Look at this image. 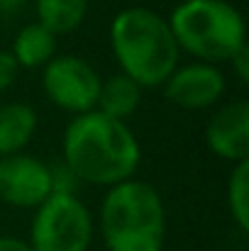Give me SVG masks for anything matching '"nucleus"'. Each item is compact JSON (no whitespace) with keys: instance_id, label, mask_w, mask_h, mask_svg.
Masks as SVG:
<instances>
[{"instance_id":"obj_3","label":"nucleus","mask_w":249,"mask_h":251,"mask_svg":"<svg viewBox=\"0 0 249 251\" xmlns=\"http://www.w3.org/2000/svg\"><path fill=\"white\" fill-rule=\"evenodd\" d=\"M98 229L108 251H162L166 207L159 190L137 178L108 188L98 210Z\"/></svg>"},{"instance_id":"obj_12","label":"nucleus","mask_w":249,"mask_h":251,"mask_svg":"<svg viewBox=\"0 0 249 251\" xmlns=\"http://www.w3.org/2000/svg\"><path fill=\"white\" fill-rule=\"evenodd\" d=\"M142 90L144 88H139L125 74H112L108 78H100L95 110H100L108 117L127 122L142 105Z\"/></svg>"},{"instance_id":"obj_1","label":"nucleus","mask_w":249,"mask_h":251,"mask_svg":"<svg viewBox=\"0 0 249 251\" xmlns=\"http://www.w3.org/2000/svg\"><path fill=\"white\" fill-rule=\"evenodd\" d=\"M61 159L79 183L112 188L135 178L142 164V147L127 122L88 110L66 125Z\"/></svg>"},{"instance_id":"obj_4","label":"nucleus","mask_w":249,"mask_h":251,"mask_svg":"<svg viewBox=\"0 0 249 251\" xmlns=\"http://www.w3.org/2000/svg\"><path fill=\"white\" fill-rule=\"evenodd\" d=\"M168 27L178 51L193 61L225 64L247 47V25L242 12L227 0H181Z\"/></svg>"},{"instance_id":"obj_6","label":"nucleus","mask_w":249,"mask_h":251,"mask_svg":"<svg viewBox=\"0 0 249 251\" xmlns=\"http://www.w3.org/2000/svg\"><path fill=\"white\" fill-rule=\"evenodd\" d=\"M42 90L52 105L76 117L88 110H95L100 74L83 56L56 54L42 69Z\"/></svg>"},{"instance_id":"obj_7","label":"nucleus","mask_w":249,"mask_h":251,"mask_svg":"<svg viewBox=\"0 0 249 251\" xmlns=\"http://www.w3.org/2000/svg\"><path fill=\"white\" fill-rule=\"evenodd\" d=\"M54 193L52 166L32 154L0 159V202L17 210H34Z\"/></svg>"},{"instance_id":"obj_14","label":"nucleus","mask_w":249,"mask_h":251,"mask_svg":"<svg viewBox=\"0 0 249 251\" xmlns=\"http://www.w3.org/2000/svg\"><path fill=\"white\" fill-rule=\"evenodd\" d=\"M227 210L242 234L249 232V161H240L230 171L227 180Z\"/></svg>"},{"instance_id":"obj_8","label":"nucleus","mask_w":249,"mask_h":251,"mask_svg":"<svg viewBox=\"0 0 249 251\" xmlns=\"http://www.w3.org/2000/svg\"><path fill=\"white\" fill-rule=\"evenodd\" d=\"M162 90L166 100L181 110H208L222 100L227 81L220 66L191 61L183 66L178 64L176 71L164 81Z\"/></svg>"},{"instance_id":"obj_18","label":"nucleus","mask_w":249,"mask_h":251,"mask_svg":"<svg viewBox=\"0 0 249 251\" xmlns=\"http://www.w3.org/2000/svg\"><path fill=\"white\" fill-rule=\"evenodd\" d=\"M27 2H29V0H0V12H2V15H15V12H20Z\"/></svg>"},{"instance_id":"obj_17","label":"nucleus","mask_w":249,"mask_h":251,"mask_svg":"<svg viewBox=\"0 0 249 251\" xmlns=\"http://www.w3.org/2000/svg\"><path fill=\"white\" fill-rule=\"evenodd\" d=\"M0 251H32V247H29L25 239L2 234V237H0Z\"/></svg>"},{"instance_id":"obj_2","label":"nucleus","mask_w":249,"mask_h":251,"mask_svg":"<svg viewBox=\"0 0 249 251\" xmlns=\"http://www.w3.org/2000/svg\"><path fill=\"white\" fill-rule=\"evenodd\" d=\"M110 51L120 74L139 88H162L181 59L168 20L142 5L125 7L112 17Z\"/></svg>"},{"instance_id":"obj_11","label":"nucleus","mask_w":249,"mask_h":251,"mask_svg":"<svg viewBox=\"0 0 249 251\" xmlns=\"http://www.w3.org/2000/svg\"><path fill=\"white\" fill-rule=\"evenodd\" d=\"M56 39L59 37L52 34L44 25L29 22L15 34L10 54L20 69H44L56 56Z\"/></svg>"},{"instance_id":"obj_5","label":"nucleus","mask_w":249,"mask_h":251,"mask_svg":"<svg viewBox=\"0 0 249 251\" xmlns=\"http://www.w3.org/2000/svg\"><path fill=\"white\" fill-rule=\"evenodd\" d=\"M93 215L76 193H52L29 225L32 251H88L93 244Z\"/></svg>"},{"instance_id":"obj_9","label":"nucleus","mask_w":249,"mask_h":251,"mask_svg":"<svg viewBox=\"0 0 249 251\" xmlns=\"http://www.w3.org/2000/svg\"><path fill=\"white\" fill-rule=\"evenodd\" d=\"M205 144L230 164L249 161V102L245 98L230 100L213 112L205 125Z\"/></svg>"},{"instance_id":"obj_16","label":"nucleus","mask_w":249,"mask_h":251,"mask_svg":"<svg viewBox=\"0 0 249 251\" xmlns=\"http://www.w3.org/2000/svg\"><path fill=\"white\" fill-rule=\"evenodd\" d=\"M230 66H232V74H235V78L240 81L242 85L249 83V44L247 47H242L230 61H227Z\"/></svg>"},{"instance_id":"obj_15","label":"nucleus","mask_w":249,"mask_h":251,"mask_svg":"<svg viewBox=\"0 0 249 251\" xmlns=\"http://www.w3.org/2000/svg\"><path fill=\"white\" fill-rule=\"evenodd\" d=\"M20 66L15 61V56L10 54V49H0V93H5L7 88H12L17 81Z\"/></svg>"},{"instance_id":"obj_13","label":"nucleus","mask_w":249,"mask_h":251,"mask_svg":"<svg viewBox=\"0 0 249 251\" xmlns=\"http://www.w3.org/2000/svg\"><path fill=\"white\" fill-rule=\"evenodd\" d=\"M90 0H34L37 22L44 25L52 34H71L88 17Z\"/></svg>"},{"instance_id":"obj_10","label":"nucleus","mask_w":249,"mask_h":251,"mask_svg":"<svg viewBox=\"0 0 249 251\" xmlns=\"http://www.w3.org/2000/svg\"><path fill=\"white\" fill-rule=\"evenodd\" d=\"M37 110L27 102L0 105V159L20 154L37 134Z\"/></svg>"}]
</instances>
